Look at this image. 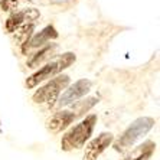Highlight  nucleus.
Returning a JSON list of instances; mask_svg holds the SVG:
<instances>
[{
	"mask_svg": "<svg viewBox=\"0 0 160 160\" xmlns=\"http://www.w3.org/2000/svg\"><path fill=\"white\" fill-rule=\"evenodd\" d=\"M95 123H97V116L91 114V116L85 117V120H82L81 123H78L75 127H72L61 140L62 150L69 152V150L74 149H81L89 138V136L92 134Z\"/></svg>",
	"mask_w": 160,
	"mask_h": 160,
	"instance_id": "nucleus-1",
	"label": "nucleus"
},
{
	"mask_svg": "<svg viewBox=\"0 0 160 160\" xmlns=\"http://www.w3.org/2000/svg\"><path fill=\"white\" fill-rule=\"evenodd\" d=\"M153 126H154V120L150 118V117L137 118L136 121H133V124L124 131L123 136L116 142L114 149L117 152H126V150L131 149L136 144V142H138L143 136H146L152 130Z\"/></svg>",
	"mask_w": 160,
	"mask_h": 160,
	"instance_id": "nucleus-2",
	"label": "nucleus"
},
{
	"mask_svg": "<svg viewBox=\"0 0 160 160\" xmlns=\"http://www.w3.org/2000/svg\"><path fill=\"white\" fill-rule=\"evenodd\" d=\"M74 62H75L74 53L72 52L63 53V55H61L59 58H58V59L52 61L51 63H46L43 68H41V69L38 72H35L32 77H29V78L26 79V87L28 88H35L38 84H41L42 81L51 78L52 75L61 72L62 69H65V68L71 67Z\"/></svg>",
	"mask_w": 160,
	"mask_h": 160,
	"instance_id": "nucleus-3",
	"label": "nucleus"
},
{
	"mask_svg": "<svg viewBox=\"0 0 160 160\" xmlns=\"http://www.w3.org/2000/svg\"><path fill=\"white\" fill-rule=\"evenodd\" d=\"M69 84V77L68 75H59L56 78L51 79V81L43 85L42 88H39L36 92L33 94L32 100L36 104H45V102H52L56 98L59 97L61 91L63 88H67Z\"/></svg>",
	"mask_w": 160,
	"mask_h": 160,
	"instance_id": "nucleus-4",
	"label": "nucleus"
},
{
	"mask_svg": "<svg viewBox=\"0 0 160 160\" xmlns=\"http://www.w3.org/2000/svg\"><path fill=\"white\" fill-rule=\"evenodd\" d=\"M89 88H91V81L89 79H79V81H77L74 85H71L58 98L56 105L58 107H65V105L74 104L75 101H78L79 98H82L88 92Z\"/></svg>",
	"mask_w": 160,
	"mask_h": 160,
	"instance_id": "nucleus-5",
	"label": "nucleus"
},
{
	"mask_svg": "<svg viewBox=\"0 0 160 160\" xmlns=\"http://www.w3.org/2000/svg\"><path fill=\"white\" fill-rule=\"evenodd\" d=\"M112 140H114V136L111 133H101L98 137H95L87 146L85 153H84V160H97L101 156V153L112 143Z\"/></svg>",
	"mask_w": 160,
	"mask_h": 160,
	"instance_id": "nucleus-6",
	"label": "nucleus"
},
{
	"mask_svg": "<svg viewBox=\"0 0 160 160\" xmlns=\"http://www.w3.org/2000/svg\"><path fill=\"white\" fill-rule=\"evenodd\" d=\"M75 118H77V116H75L71 110H62V111L55 112V114L46 121V128H48L51 133L56 134V133H59V131L65 130Z\"/></svg>",
	"mask_w": 160,
	"mask_h": 160,
	"instance_id": "nucleus-7",
	"label": "nucleus"
},
{
	"mask_svg": "<svg viewBox=\"0 0 160 160\" xmlns=\"http://www.w3.org/2000/svg\"><path fill=\"white\" fill-rule=\"evenodd\" d=\"M58 38V32L55 30L53 26H46L42 32H39L38 35H35L30 41H28L23 46V52L26 53V51H29L30 48H41L43 46L46 42H49L51 39H55Z\"/></svg>",
	"mask_w": 160,
	"mask_h": 160,
	"instance_id": "nucleus-8",
	"label": "nucleus"
},
{
	"mask_svg": "<svg viewBox=\"0 0 160 160\" xmlns=\"http://www.w3.org/2000/svg\"><path fill=\"white\" fill-rule=\"evenodd\" d=\"M154 149H156V143L144 142L143 144L137 146L136 149L131 150L123 160H149L152 157Z\"/></svg>",
	"mask_w": 160,
	"mask_h": 160,
	"instance_id": "nucleus-9",
	"label": "nucleus"
},
{
	"mask_svg": "<svg viewBox=\"0 0 160 160\" xmlns=\"http://www.w3.org/2000/svg\"><path fill=\"white\" fill-rule=\"evenodd\" d=\"M55 49H56L55 43H51V45H48V46L42 48L39 52H36L35 55L30 56V59L28 61V67L29 68H38L41 63H43L46 59H49V56L52 55Z\"/></svg>",
	"mask_w": 160,
	"mask_h": 160,
	"instance_id": "nucleus-10",
	"label": "nucleus"
},
{
	"mask_svg": "<svg viewBox=\"0 0 160 160\" xmlns=\"http://www.w3.org/2000/svg\"><path fill=\"white\" fill-rule=\"evenodd\" d=\"M97 101L98 100H97V98H94V97L87 98V100H84V101H75L74 104H71V111L74 112L77 117L82 116L84 112L89 111L94 105L97 104Z\"/></svg>",
	"mask_w": 160,
	"mask_h": 160,
	"instance_id": "nucleus-11",
	"label": "nucleus"
},
{
	"mask_svg": "<svg viewBox=\"0 0 160 160\" xmlns=\"http://www.w3.org/2000/svg\"><path fill=\"white\" fill-rule=\"evenodd\" d=\"M18 3V0H2L0 2V6L3 10H10V9L15 8V4Z\"/></svg>",
	"mask_w": 160,
	"mask_h": 160,
	"instance_id": "nucleus-12",
	"label": "nucleus"
}]
</instances>
